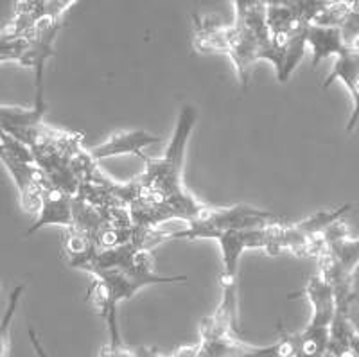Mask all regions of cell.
<instances>
[{
    "mask_svg": "<svg viewBox=\"0 0 359 357\" xmlns=\"http://www.w3.org/2000/svg\"><path fill=\"white\" fill-rule=\"evenodd\" d=\"M198 110L185 105L180 110L171 142L160 159L142 154L144 170L126 183H118V198L128 208L135 231H151L168 221H196L207 205L198 201L184 185V160Z\"/></svg>",
    "mask_w": 359,
    "mask_h": 357,
    "instance_id": "cell-1",
    "label": "cell"
},
{
    "mask_svg": "<svg viewBox=\"0 0 359 357\" xmlns=\"http://www.w3.org/2000/svg\"><path fill=\"white\" fill-rule=\"evenodd\" d=\"M72 268L83 269L92 275V288L88 289V300L94 302L99 316L104 318L110 334V349L123 346L117 327V307L135 292L147 285L184 284L185 275L163 276L153 271L151 250L139 239L124 243L107 250H92L88 255L74 264Z\"/></svg>",
    "mask_w": 359,
    "mask_h": 357,
    "instance_id": "cell-2",
    "label": "cell"
},
{
    "mask_svg": "<svg viewBox=\"0 0 359 357\" xmlns=\"http://www.w3.org/2000/svg\"><path fill=\"white\" fill-rule=\"evenodd\" d=\"M318 273L332 285L336 307L351 311L354 300V273L359 266V237H351L341 221L323 234V248L318 253Z\"/></svg>",
    "mask_w": 359,
    "mask_h": 357,
    "instance_id": "cell-3",
    "label": "cell"
},
{
    "mask_svg": "<svg viewBox=\"0 0 359 357\" xmlns=\"http://www.w3.org/2000/svg\"><path fill=\"white\" fill-rule=\"evenodd\" d=\"M294 334H284L277 343L257 346L237 337L219 318L207 316L200 323V341L194 357H293Z\"/></svg>",
    "mask_w": 359,
    "mask_h": 357,
    "instance_id": "cell-4",
    "label": "cell"
},
{
    "mask_svg": "<svg viewBox=\"0 0 359 357\" xmlns=\"http://www.w3.org/2000/svg\"><path fill=\"white\" fill-rule=\"evenodd\" d=\"M275 214L252 205H233L226 208L208 207L196 221L189 223L182 230L165 234L168 239H216L230 230H250L275 223Z\"/></svg>",
    "mask_w": 359,
    "mask_h": 357,
    "instance_id": "cell-5",
    "label": "cell"
},
{
    "mask_svg": "<svg viewBox=\"0 0 359 357\" xmlns=\"http://www.w3.org/2000/svg\"><path fill=\"white\" fill-rule=\"evenodd\" d=\"M0 160L8 167L9 175L15 180L18 192H20V205L25 212H38L41 205V178L40 170L33 160L22 159L11 153L0 144Z\"/></svg>",
    "mask_w": 359,
    "mask_h": 357,
    "instance_id": "cell-6",
    "label": "cell"
},
{
    "mask_svg": "<svg viewBox=\"0 0 359 357\" xmlns=\"http://www.w3.org/2000/svg\"><path fill=\"white\" fill-rule=\"evenodd\" d=\"M49 224H57V227L63 228L72 227V196L57 191L56 187L49 185L43 180L41 182V205L40 210H38V220L25 231V236H33L34 231L49 227Z\"/></svg>",
    "mask_w": 359,
    "mask_h": 357,
    "instance_id": "cell-7",
    "label": "cell"
},
{
    "mask_svg": "<svg viewBox=\"0 0 359 357\" xmlns=\"http://www.w3.org/2000/svg\"><path fill=\"white\" fill-rule=\"evenodd\" d=\"M158 142L160 137L147 133L144 130L118 131V133H114L102 144L88 149V153L95 162L111 159V156H121V154H137V156H142L146 147Z\"/></svg>",
    "mask_w": 359,
    "mask_h": 357,
    "instance_id": "cell-8",
    "label": "cell"
},
{
    "mask_svg": "<svg viewBox=\"0 0 359 357\" xmlns=\"http://www.w3.org/2000/svg\"><path fill=\"white\" fill-rule=\"evenodd\" d=\"M334 81H341L347 86L352 95V101H354L352 115L347 124V131H352L359 122V53L347 50V53L336 56L334 67H332L331 74L327 76L323 88H329Z\"/></svg>",
    "mask_w": 359,
    "mask_h": 357,
    "instance_id": "cell-9",
    "label": "cell"
},
{
    "mask_svg": "<svg viewBox=\"0 0 359 357\" xmlns=\"http://www.w3.org/2000/svg\"><path fill=\"white\" fill-rule=\"evenodd\" d=\"M306 43L307 49L313 53V61L311 65L316 69L320 61L327 60L331 56H339V54L351 50L343 41L341 29L332 27V25H318L309 24L306 29Z\"/></svg>",
    "mask_w": 359,
    "mask_h": 357,
    "instance_id": "cell-10",
    "label": "cell"
},
{
    "mask_svg": "<svg viewBox=\"0 0 359 357\" xmlns=\"http://www.w3.org/2000/svg\"><path fill=\"white\" fill-rule=\"evenodd\" d=\"M25 291V285L20 284L13 289L9 295L8 309H6L4 316L0 320V357H9V349H11V327L15 314L18 311V302Z\"/></svg>",
    "mask_w": 359,
    "mask_h": 357,
    "instance_id": "cell-11",
    "label": "cell"
},
{
    "mask_svg": "<svg viewBox=\"0 0 359 357\" xmlns=\"http://www.w3.org/2000/svg\"><path fill=\"white\" fill-rule=\"evenodd\" d=\"M76 0H45L43 6V17L41 18H50V20H62L67 9L74 4Z\"/></svg>",
    "mask_w": 359,
    "mask_h": 357,
    "instance_id": "cell-12",
    "label": "cell"
},
{
    "mask_svg": "<svg viewBox=\"0 0 359 357\" xmlns=\"http://www.w3.org/2000/svg\"><path fill=\"white\" fill-rule=\"evenodd\" d=\"M323 357H332V356L329 352H325V356H323Z\"/></svg>",
    "mask_w": 359,
    "mask_h": 357,
    "instance_id": "cell-13",
    "label": "cell"
},
{
    "mask_svg": "<svg viewBox=\"0 0 359 357\" xmlns=\"http://www.w3.org/2000/svg\"><path fill=\"white\" fill-rule=\"evenodd\" d=\"M0 292H2V285H0Z\"/></svg>",
    "mask_w": 359,
    "mask_h": 357,
    "instance_id": "cell-14",
    "label": "cell"
}]
</instances>
